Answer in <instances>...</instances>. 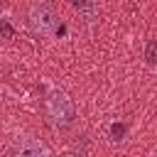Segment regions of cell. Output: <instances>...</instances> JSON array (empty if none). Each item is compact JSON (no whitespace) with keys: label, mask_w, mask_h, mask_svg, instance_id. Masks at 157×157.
Wrapping results in <instances>:
<instances>
[{"label":"cell","mask_w":157,"mask_h":157,"mask_svg":"<svg viewBox=\"0 0 157 157\" xmlns=\"http://www.w3.org/2000/svg\"><path fill=\"white\" fill-rule=\"evenodd\" d=\"M47 113L56 128H69L74 123V103L64 91H52L47 98Z\"/></svg>","instance_id":"obj_1"},{"label":"cell","mask_w":157,"mask_h":157,"mask_svg":"<svg viewBox=\"0 0 157 157\" xmlns=\"http://www.w3.org/2000/svg\"><path fill=\"white\" fill-rule=\"evenodd\" d=\"M27 22H29V29L34 34L47 37V34H52L56 29V12H54V7L49 2H39V5H34L29 10Z\"/></svg>","instance_id":"obj_2"},{"label":"cell","mask_w":157,"mask_h":157,"mask_svg":"<svg viewBox=\"0 0 157 157\" xmlns=\"http://www.w3.org/2000/svg\"><path fill=\"white\" fill-rule=\"evenodd\" d=\"M71 5H74L78 12H83L86 17H91V15L96 12V2H93V0H71Z\"/></svg>","instance_id":"obj_3"},{"label":"cell","mask_w":157,"mask_h":157,"mask_svg":"<svg viewBox=\"0 0 157 157\" xmlns=\"http://www.w3.org/2000/svg\"><path fill=\"white\" fill-rule=\"evenodd\" d=\"M145 59H147V64H155V61H157V44H155V39H150V42H147Z\"/></svg>","instance_id":"obj_4"},{"label":"cell","mask_w":157,"mask_h":157,"mask_svg":"<svg viewBox=\"0 0 157 157\" xmlns=\"http://www.w3.org/2000/svg\"><path fill=\"white\" fill-rule=\"evenodd\" d=\"M125 130H128L125 123H113V125H110V137H113V140H123Z\"/></svg>","instance_id":"obj_5"},{"label":"cell","mask_w":157,"mask_h":157,"mask_svg":"<svg viewBox=\"0 0 157 157\" xmlns=\"http://www.w3.org/2000/svg\"><path fill=\"white\" fill-rule=\"evenodd\" d=\"M0 34H2L5 39H12V37H15V29H12V25H10L7 20H0Z\"/></svg>","instance_id":"obj_6"}]
</instances>
